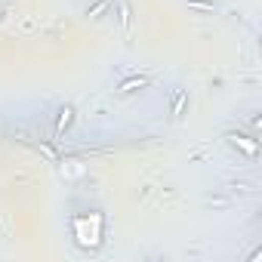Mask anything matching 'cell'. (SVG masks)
Returning a JSON list of instances; mask_svg holds the SVG:
<instances>
[{
	"label": "cell",
	"mask_w": 262,
	"mask_h": 262,
	"mask_svg": "<svg viewBox=\"0 0 262 262\" xmlns=\"http://www.w3.org/2000/svg\"><path fill=\"white\" fill-rule=\"evenodd\" d=\"M228 142H231L234 148H241L244 155H250V158H256V155H259V145H256L250 136H244V133H228Z\"/></svg>",
	"instance_id": "6da1fadb"
},
{
	"label": "cell",
	"mask_w": 262,
	"mask_h": 262,
	"mask_svg": "<svg viewBox=\"0 0 262 262\" xmlns=\"http://www.w3.org/2000/svg\"><path fill=\"white\" fill-rule=\"evenodd\" d=\"M71 120H74V108H71V105H62V108H59V117H56V129H53L56 139H59L65 129L71 126Z\"/></svg>",
	"instance_id": "7a4b0ae2"
},
{
	"label": "cell",
	"mask_w": 262,
	"mask_h": 262,
	"mask_svg": "<svg viewBox=\"0 0 262 262\" xmlns=\"http://www.w3.org/2000/svg\"><path fill=\"white\" fill-rule=\"evenodd\" d=\"M148 83H151V77H126V80L117 86V93L126 96V93H136V90H142V86H148Z\"/></svg>",
	"instance_id": "3957f363"
},
{
	"label": "cell",
	"mask_w": 262,
	"mask_h": 262,
	"mask_svg": "<svg viewBox=\"0 0 262 262\" xmlns=\"http://www.w3.org/2000/svg\"><path fill=\"white\" fill-rule=\"evenodd\" d=\"M108 10H111V0H93L86 7V19H102Z\"/></svg>",
	"instance_id": "277c9868"
},
{
	"label": "cell",
	"mask_w": 262,
	"mask_h": 262,
	"mask_svg": "<svg viewBox=\"0 0 262 262\" xmlns=\"http://www.w3.org/2000/svg\"><path fill=\"white\" fill-rule=\"evenodd\" d=\"M185 105H188V93H185V90H176V93H173L170 114H173V117H182V108H185Z\"/></svg>",
	"instance_id": "5b68a950"
},
{
	"label": "cell",
	"mask_w": 262,
	"mask_h": 262,
	"mask_svg": "<svg viewBox=\"0 0 262 262\" xmlns=\"http://www.w3.org/2000/svg\"><path fill=\"white\" fill-rule=\"evenodd\" d=\"M117 13H120V28H129V22H133V13H129V4H117Z\"/></svg>",
	"instance_id": "8992f818"
},
{
	"label": "cell",
	"mask_w": 262,
	"mask_h": 262,
	"mask_svg": "<svg viewBox=\"0 0 262 262\" xmlns=\"http://www.w3.org/2000/svg\"><path fill=\"white\" fill-rule=\"evenodd\" d=\"M188 7H191V10H204V13H213V10H216L213 0H188Z\"/></svg>",
	"instance_id": "52a82bcc"
},
{
	"label": "cell",
	"mask_w": 262,
	"mask_h": 262,
	"mask_svg": "<svg viewBox=\"0 0 262 262\" xmlns=\"http://www.w3.org/2000/svg\"><path fill=\"white\" fill-rule=\"evenodd\" d=\"M0 19H4V10H0Z\"/></svg>",
	"instance_id": "ba28073f"
}]
</instances>
